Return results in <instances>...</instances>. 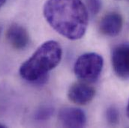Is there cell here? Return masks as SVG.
Returning <instances> with one entry per match:
<instances>
[{
    "instance_id": "cell-9",
    "label": "cell",
    "mask_w": 129,
    "mask_h": 128,
    "mask_svg": "<svg viewBox=\"0 0 129 128\" xmlns=\"http://www.w3.org/2000/svg\"><path fill=\"white\" fill-rule=\"evenodd\" d=\"M106 119L107 123L110 125H115L118 124L119 121V113L116 107L110 106L107 109L106 112Z\"/></svg>"
},
{
    "instance_id": "cell-14",
    "label": "cell",
    "mask_w": 129,
    "mask_h": 128,
    "mask_svg": "<svg viewBox=\"0 0 129 128\" xmlns=\"http://www.w3.org/2000/svg\"><path fill=\"white\" fill-rule=\"evenodd\" d=\"M3 127H5V125H4V124H2V123H0V128H3Z\"/></svg>"
},
{
    "instance_id": "cell-5",
    "label": "cell",
    "mask_w": 129,
    "mask_h": 128,
    "mask_svg": "<svg viewBox=\"0 0 129 128\" xmlns=\"http://www.w3.org/2000/svg\"><path fill=\"white\" fill-rule=\"evenodd\" d=\"M59 120L64 127H83L86 124L84 112L75 107H65L59 113Z\"/></svg>"
},
{
    "instance_id": "cell-1",
    "label": "cell",
    "mask_w": 129,
    "mask_h": 128,
    "mask_svg": "<svg viewBox=\"0 0 129 128\" xmlns=\"http://www.w3.org/2000/svg\"><path fill=\"white\" fill-rule=\"evenodd\" d=\"M44 16L50 26L69 40H78L86 32L89 12L81 0H47Z\"/></svg>"
},
{
    "instance_id": "cell-15",
    "label": "cell",
    "mask_w": 129,
    "mask_h": 128,
    "mask_svg": "<svg viewBox=\"0 0 129 128\" xmlns=\"http://www.w3.org/2000/svg\"><path fill=\"white\" fill-rule=\"evenodd\" d=\"M0 31H1V29H0Z\"/></svg>"
},
{
    "instance_id": "cell-7",
    "label": "cell",
    "mask_w": 129,
    "mask_h": 128,
    "mask_svg": "<svg viewBox=\"0 0 129 128\" xmlns=\"http://www.w3.org/2000/svg\"><path fill=\"white\" fill-rule=\"evenodd\" d=\"M123 25L122 16L116 12H110L106 14L101 20L99 28L100 31L104 35L115 37L118 35Z\"/></svg>"
},
{
    "instance_id": "cell-2",
    "label": "cell",
    "mask_w": 129,
    "mask_h": 128,
    "mask_svg": "<svg viewBox=\"0 0 129 128\" xmlns=\"http://www.w3.org/2000/svg\"><path fill=\"white\" fill-rule=\"evenodd\" d=\"M62 56V50L57 41H46L22 64L20 75L28 82L43 84L47 79L48 72L59 64Z\"/></svg>"
},
{
    "instance_id": "cell-13",
    "label": "cell",
    "mask_w": 129,
    "mask_h": 128,
    "mask_svg": "<svg viewBox=\"0 0 129 128\" xmlns=\"http://www.w3.org/2000/svg\"><path fill=\"white\" fill-rule=\"evenodd\" d=\"M6 1H7V0H0V8L5 3Z\"/></svg>"
},
{
    "instance_id": "cell-4",
    "label": "cell",
    "mask_w": 129,
    "mask_h": 128,
    "mask_svg": "<svg viewBox=\"0 0 129 128\" xmlns=\"http://www.w3.org/2000/svg\"><path fill=\"white\" fill-rule=\"evenodd\" d=\"M111 61L117 76L122 79H129V43H123L114 47Z\"/></svg>"
},
{
    "instance_id": "cell-11",
    "label": "cell",
    "mask_w": 129,
    "mask_h": 128,
    "mask_svg": "<svg viewBox=\"0 0 129 128\" xmlns=\"http://www.w3.org/2000/svg\"><path fill=\"white\" fill-rule=\"evenodd\" d=\"M52 113H53L52 109L43 108L38 111V112L36 114V117L39 120H44V119H47L49 117H50Z\"/></svg>"
},
{
    "instance_id": "cell-10",
    "label": "cell",
    "mask_w": 129,
    "mask_h": 128,
    "mask_svg": "<svg viewBox=\"0 0 129 128\" xmlns=\"http://www.w3.org/2000/svg\"><path fill=\"white\" fill-rule=\"evenodd\" d=\"M86 7L92 15H96L101 8V0H86Z\"/></svg>"
},
{
    "instance_id": "cell-6",
    "label": "cell",
    "mask_w": 129,
    "mask_h": 128,
    "mask_svg": "<svg viewBox=\"0 0 129 128\" xmlns=\"http://www.w3.org/2000/svg\"><path fill=\"white\" fill-rule=\"evenodd\" d=\"M95 95V89L86 82L73 84L68 92V99L77 105H86L92 101Z\"/></svg>"
},
{
    "instance_id": "cell-3",
    "label": "cell",
    "mask_w": 129,
    "mask_h": 128,
    "mask_svg": "<svg viewBox=\"0 0 129 128\" xmlns=\"http://www.w3.org/2000/svg\"><path fill=\"white\" fill-rule=\"evenodd\" d=\"M104 66L102 56L96 53L81 55L76 61L74 70L76 76L84 82H94L99 78Z\"/></svg>"
},
{
    "instance_id": "cell-8",
    "label": "cell",
    "mask_w": 129,
    "mask_h": 128,
    "mask_svg": "<svg viewBox=\"0 0 129 128\" xmlns=\"http://www.w3.org/2000/svg\"><path fill=\"white\" fill-rule=\"evenodd\" d=\"M6 37L11 46L16 50H23L29 43V36L26 29L17 24H13L8 28Z\"/></svg>"
},
{
    "instance_id": "cell-12",
    "label": "cell",
    "mask_w": 129,
    "mask_h": 128,
    "mask_svg": "<svg viewBox=\"0 0 129 128\" xmlns=\"http://www.w3.org/2000/svg\"><path fill=\"white\" fill-rule=\"evenodd\" d=\"M126 112H127V115H128V117L129 118V100H128V105H127Z\"/></svg>"
}]
</instances>
